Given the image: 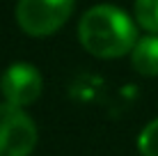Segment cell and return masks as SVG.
<instances>
[{
	"mask_svg": "<svg viewBox=\"0 0 158 156\" xmlns=\"http://www.w3.org/2000/svg\"><path fill=\"white\" fill-rule=\"evenodd\" d=\"M138 25L151 35H158V0H135Z\"/></svg>",
	"mask_w": 158,
	"mask_h": 156,
	"instance_id": "8992f818",
	"label": "cell"
},
{
	"mask_svg": "<svg viewBox=\"0 0 158 156\" xmlns=\"http://www.w3.org/2000/svg\"><path fill=\"white\" fill-rule=\"evenodd\" d=\"M76 0H19L16 21L30 37H48L57 32L73 12Z\"/></svg>",
	"mask_w": 158,
	"mask_h": 156,
	"instance_id": "7a4b0ae2",
	"label": "cell"
},
{
	"mask_svg": "<svg viewBox=\"0 0 158 156\" xmlns=\"http://www.w3.org/2000/svg\"><path fill=\"white\" fill-rule=\"evenodd\" d=\"M138 149L142 156H158V120L149 122L138 138Z\"/></svg>",
	"mask_w": 158,
	"mask_h": 156,
	"instance_id": "52a82bcc",
	"label": "cell"
},
{
	"mask_svg": "<svg viewBox=\"0 0 158 156\" xmlns=\"http://www.w3.org/2000/svg\"><path fill=\"white\" fill-rule=\"evenodd\" d=\"M131 64L142 76H158V35L142 37L131 51Z\"/></svg>",
	"mask_w": 158,
	"mask_h": 156,
	"instance_id": "5b68a950",
	"label": "cell"
},
{
	"mask_svg": "<svg viewBox=\"0 0 158 156\" xmlns=\"http://www.w3.org/2000/svg\"><path fill=\"white\" fill-rule=\"evenodd\" d=\"M78 39L87 53L103 60L122 57L138 44L133 19L115 5H94L78 23Z\"/></svg>",
	"mask_w": 158,
	"mask_h": 156,
	"instance_id": "6da1fadb",
	"label": "cell"
},
{
	"mask_svg": "<svg viewBox=\"0 0 158 156\" xmlns=\"http://www.w3.org/2000/svg\"><path fill=\"white\" fill-rule=\"evenodd\" d=\"M44 90V78L37 71V67H32L28 62H14L0 76V92H2L5 101L14 106H25L35 103L41 96Z\"/></svg>",
	"mask_w": 158,
	"mask_h": 156,
	"instance_id": "277c9868",
	"label": "cell"
},
{
	"mask_svg": "<svg viewBox=\"0 0 158 156\" xmlns=\"http://www.w3.org/2000/svg\"><path fill=\"white\" fill-rule=\"evenodd\" d=\"M37 145V126L21 106L0 103V156H30Z\"/></svg>",
	"mask_w": 158,
	"mask_h": 156,
	"instance_id": "3957f363",
	"label": "cell"
}]
</instances>
